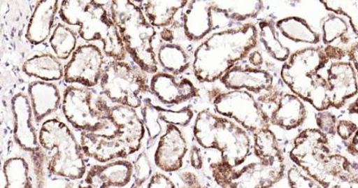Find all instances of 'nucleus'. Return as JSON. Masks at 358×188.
<instances>
[{
  "mask_svg": "<svg viewBox=\"0 0 358 188\" xmlns=\"http://www.w3.org/2000/svg\"><path fill=\"white\" fill-rule=\"evenodd\" d=\"M60 3L57 0H42L37 2L27 29L29 43L38 46L50 38Z\"/></svg>",
  "mask_w": 358,
  "mask_h": 188,
  "instance_id": "25",
  "label": "nucleus"
},
{
  "mask_svg": "<svg viewBox=\"0 0 358 188\" xmlns=\"http://www.w3.org/2000/svg\"><path fill=\"white\" fill-rule=\"evenodd\" d=\"M259 38L264 47L273 59L286 62L289 59V48L284 46L277 36L276 26L271 20H263L259 23Z\"/></svg>",
  "mask_w": 358,
  "mask_h": 188,
  "instance_id": "34",
  "label": "nucleus"
},
{
  "mask_svg": "<svg viewBox=\"0 0 358 188\" xmlns=\"http://www.w3.org/2000/svg\"><path fill=\"white\" fill-rule=\"evenodd\" d=\"M331 108L340 109L358 93V82L353 64L347 62L331 64L327 71Z\"/></svg>",
  "mask_w": 358,
  "mask_h": 188,
  "instance_id": "20",
  "label": "nucleus"
},
{
  "mask_svg": "<svg viewBox=\"0 0 358 188\" xmlns=\"http://www.w3.org/2000/svg\"><path fill=\"white\" fill-rule=\"evenodd\" d=\"M326 10L337 15H343L349 22L355 34L358 36V0H338V1H321Z\"/></svg>",
  "mask_w": 358,
  "mask_h": 188,
  "instance_id": "36",
  "label": "nucleus"
},
{
  "mask_svg": "<svg viewBox=\"0 0 358 188\" xmlns=\"http://www.w3.org/2000/svg\"></svg>",
  "mask_w": 358,
  "mask_h": 188,
  "instance_id": "50",
  "label": "nucleus"
},
{
  "mask_svg": "<svg viewBox=\"0 0 358 188\" xmlns=\"http://www.w3.org/2000/svg\"><path fill=\"white\" fill-rule=\"evenodd\" d=\"M80 143L86 157L100 164H107L130 157L129 149L114 131L111 134L83 132L80 134Z\"/></svg>",
  "mask_w": 358,
  "mask_h": 188,
  "instance_id": "17",
  "label": "nucleus"
},
{
  "mask_svg": "<svg viewBox=\"0 0 358 188\" xmlns=\"http://www.w3.org/2000/svg\"><path fill=\"white\" fill-rule=\"evenodd\" d=\"M329 62L324 49L308 48L291 55L280 70L281 79L292 93L317 112L331 108L327 80L319 73Z\"/></svg>",
  "mask_w": 358,
  "mask_h": 188,
  "instance_id": "4",
  "label": "nucleus"
},
{
  "mask_svg": "<svg viewBox=\"0 0 358 188\" xmlns=\"http://www.w3.org/2000/svg\"><path fill=\"white\" fill-rule=\"evenodd\" d=\"M105 66L103 51L97 45H80L66 64L64 80L92 89L100 83Z\"/></svg>",
  "mask_w": 358,
  "mask_h": 188,
  "instance_id": "12",
  "label": "nucleus"
},
{
  "mask_svg": "<svg viewBox=\"0 0 358 188\" xmlns=\"http://www.w3.org/2000/svg\"><path fill=\"white\" fill-rule=\"evenodd\" d=\"M150 92L165 106H178L200 96L199 89L188 79L178 80L167 73H157L150 81Z\"/></svg>",
  "mask_w": 358,
  "mask_h": 188,
  "instance_id": "19",
  "label": "nucleus"
},
{
  "mask_svg": "<svg viewBox=\"0 0 358 188\" xmlns=\"http://www.w3.org/2000/svg\"><path fill=\"white\" fill-rule=\"evenodd\" d=\"M99 85L114 105L134 109L142 108L143 94L150 93L144 71L124 61L113 60L106 64Z\"/></svg>",
  "mask_w": 358,
  "mask_h": 188,
  "instance_id": "8",
  "label": "nucleus"
},
{
  "mask_svg": "<svg viewBox=\"0 0 358 188\" xmlns=\"http://www.w3.org/2000/svg\"><path fill=\"white\" fill-rule=\"evenodd\" d=\"M28 96L36 122H43L62 107V96L52 82L36 80L29 84Z\"/></svg>",
  "mask_w": 358,
  "mask_h": 188,
  "instance_id": "24",
  "label": "nucleus"
},
{
  "mask_svg": "<svg viewBox=\"0 0 358 188\" xmlns=\"http://www.w3.org/2000/svg\"><path fill=\"white\" fill-rule=\"evenodd\" d=\"M11 110L14 116V138L16 144L31 157L43 152L39 132L34 126V115L29 96L18 93L12 97Z\"/></svg>",
  "mask_w": 358,
  "mask_h": 188,
  "instance_id": "13",
  "label": "nucleus"
},
{
  "mask_svg": "<svg viewBox=\"0 0 358 188\" xmlns=\"http://www.w3.org/2000/svg\"><path fill=\"white\" fill-rule=\"evenodd\" d=\"M138 2L114 0L110 13L127 53L144 73H158L157 54L153 48L157 31L146 18Z\"/></svg>",
  "mask_w": 358,
  "mask_h": 188,
  "instance_id": "6",
  "label": "nucleus"
},
{
  "mask_svg": "<svg viewBox=\"0 0 358 188\" xmlns=\"http://www.w3.org/2000/svg\"><path fill=\"white\" fill-rule=\"evenodd\" d=\"M4 188H34L28 161L22 157H13L3 166Z\"/></svg>",
  "mask_w": 358,
  "mask_h": 188,
  "instance_id": "31",
  "label": "nucleus"
},
{
  "mask_svg": "<svg viewBox=\"0 0 358 188\" xmlns=\"http://www.w3.org/2000/svg\"><path fill=\"white\" fill-rule=\"evenodd\" d=\"M315 121L317 129L327 135L336 134V125L338 119L334 113L326 111L317 112L315 114Z\"/></svg>",
  "mask_w": 358,
  "mask_h": 188,
  "instance_id": "40",
  "label": "nucleus"
},
{
  "mask_svg": "<svg viewBox=\"0 0 358 188\" xmlns=\"http://www.w3.org/2000/svg\"><path fill=\"white\" fill-rule=\"evenodd\" d=\"M132 187L143 188L152 176V167L148 155L145 152H140L132 163Z\"/></svg>",
  "mask_w": 358,
  "mask_h": 188,
  "instance_id": "37",
  "label": "nucleus"
},
{
  "mask_svg": "<svg viewBox=\"0 0 358 188\" xmlns=\"http://www.w3.org/2000/svg\"><path fill=\"white\" fill-rule=\"evenodd\" d=\"M348 55L353 62V66L355 69L358 80V43L352 45L348 52Z\"/></svg>",
  "mask_w": 358,
  "mask_h": 188,
  "instance_id": "47",
  "label": "nucleus"
},
{
  "mask_svg": "<svg viewBox=\"0 0 358 188\" xmlns=\"http://www.w3.org/2000/svg\"><path fill=\"white\" fill-rule=\"evenodd\" d=\"M193 133L199 147L219 151L220 161L234 168L244 164L252 152L253 144L245 129L208 109L196 115Z\"/></svg>",
  "mask_w": 358,
  "mask_h": 188,
  "instance_id": "5",
  "label": "nucleus"
},
{
  "mask_svg": "<svg viewBox=\"0 0 358 188\" xmlns=\"http://www.w3.org/2000/svg\"><path fill=\"white\" fill-rule=\"evenodd\" d=\"M161 38L164 43H173L175 41L174 31L169 28L163 29L161 31Z\"/></svg>",
  "mask_w": 358,
  "mask_h": 188,
  "instance_id": "48",
  "label": "nucleus"
},
{
  "mask_svg": "<svg viewBox=\"0 0 358 188\" xmlns=\"http://www.w3.org/2000/svg\"><path fill=\"white\" fill-rule=\"evenodd\" d=\"M189 1H144L139 4L150 23L155 28H169L174 23L178 13L185 8Z\"/></svg>",
  "mask_w": 358,
  "mask_h": 188,
  "instance_id": "27",
  "label": "nucleus"
},
{
  "mask_svg": "<svg viewBox=\"0 0 358 188\" xmlns=\"http://www.w3.org/2000/svg\"><path fill=\"white\" fill-rule=\"evenodd\" d=\"M36 188H78L74 181L52 176L44 170L36 174Z\"/></svg>",
  "mask_w": 358,
  "mask_h": 188,
  "instance_id": "39",
  "label": "nucleus"
},
{
  "mask_svg": "<svg viewBox=\"0 0 358 188\" xmlns=\"http://www.w3.org/2000/svg\"><path fill=\"white\" fill-rule=\"evenodd\" d=\"M248 61L254 68H259L264 64V57L259 51L255 50L249 54Z\"/></svg>",
  "mask_w": 358,
  "mask_h": 188,
  "instance_id": "46",
  "label": "nucleus"
},
{
  "mask_svg": "<svg viewBox=\"0 0 358 188\" xmlns=\"http://www.w3.org/2000/svg\"><path fill=\"white\" fill-rule=\"evenodd\" d=\"M183 188H209L201 182L197 175L191 171H185L180 174Z\"/></svg>",
  "mask_w": 358,
  "mask_h": 188,
  "instance_id": "43",
  "label": "nucleus"
},
{
  "mask_svg": "<svg viewBox=\"0 0 358 188\" xmlns=\"http://www.w3.org/2000/svg\"><path fill=\"white\" fill-rule=\"evenodd\" d=\"M324 55L327 57L329 61L334 60L341 62L347 56L346 50L341 48L334 46V45H328L324 48Z\"/></svg>",
  "mask_w": 358,
  "mask_h": 188,
  "instance_id": "45",
  "label": "nucleus"
},
{
  "mask_svg": "<svg viewBox=\"0 0 358 188\" xmlns=\"http://www.w3.org/2000/svg\"><path fill=\"white\" fill-rule=\"evenodd\" d=\"M258 40V28L252 23L210 35L194 52L193 71L196 79L204 83L220 80L236 62L251 53Z\"/></svg>",
  "mask_w": 358,
  "mask_h": 188,
  "instance_id": "2",
  "label": "nucleus"
},
{
  "mask_svg": "<svg viewBox=\"0 0 358 188\" xmlns=\"http://www.w3.org/2000/svg\"><path fill=\"white\" fill-rule=\"evenodd\" d=\"M271 106L275 107L267 114L271 126L284 131H290L299 128L308 117V110L303 101L292 93L281 92Z\"/></svg>",
  "mask_w": 358,
  "mask_h": 188,
  "instance_id": "22",
  "label": "nucleus"
},
{
  "mask_svg": "<svg viewBox=\"0 0 358 188\" xmlns=\"http://www.w3.org/2000/svg\"><path fill=\"white\" fill-rule=\"evenodd\" d=\"M132 178V163L118 159L92 166L78 188H122L131 182Z\"/></svg>",
  "mask_w": 358,
  "mask_h": 188,
  "instance_id": "18",
  "label": "nucleus"
},
{
  "mask_svg": "<svg viewBox=\"0 0 358 188\" xmlns=\"http://www.w3.org/2000/svg\"><path fill=\"white\" fill-rule=\"evenodd\" d=\"M214 12L228 20L243 22L257 17L264 10V3L255 1H213Z\"/></svg>",
  "mask_w": 358,
  "mask_h": 188,
  "instance_id": "29",
  "label": "nucleus"
},
{
  "mask_svg": "<svg viewBox=\"0 0 358 188\" xmlns=\"http://www.w3.org/2000/svg\"><path fill=\"white\" fill-rule=\"evenodd\" d=\"M39 140L49 174L72 181L85 178V154L67 123L57 118L45 120L40 128Z\"/></svg>",
  "mask_w": 358,
  "mask_h": 188,
  "instance_id": "7",
  "label": "nucleus"
},
{
  "mask_svg": "<svg viewBox=\"0 0 358 188\" xmlns=\"http://www.w3.org/2000/svg\"><path fill=\"white\" fill-rule=\"evenodd\" d=\"M286 178L289 188H324L296 165L286 171Z\"/></svg>",
  "mask_w": 358,
  "mask_h": 188,
  "instance_id": "38",
  "label": "nucleus"
},
{
  "mask_svg": "<svg viewBox=\"0 0 358 188\" xmlns=\"http://www.w3.org/2000/svg\"><path fill=\"white\" fill-rule=\"evenodd\" d=\"M106 3L94 0H67L60 3L59 14L64 24L78 26L82 40L99 41L103 44L102 51L106 57L124 61L127 51Z\"/></svg>",
  "mask_w": 358,
  "mask_h": 188,
  "instance_id": "3",
  "label": "nucleus"
},
{
  "mask_svg": "<svg viewBox=\"0 0 358 188\" xmlns=\"http://www.w3.org/2000/svg\"><path fill=\"white\" fill-rule=\"evenodd\" d=\"M275 26L283 36L293 42L308 44H317L320 42V36L302 17H287L280 19Z\"/></svg>",
  "mask_w": 358,
  "mask_h": 188,
  "instance_id": "30",
  "label": "nucleus"
},
{
  "mask_svg": "<svg viewBox=\"0 0 358 188\" xmlns=\"http://www.w3.org/2000/svg\"><path fill=\"white\" fill-rule=\"evenodd\" d=\"M210 101L217 113L238 123L253 134L271 128L270 120L263 106L246 90L213 92Z\"/></svg>",
  "mask_w": 358,
  "mask_h": 188,
  "instance_id": "10",
  "label": "nucleus"
},
{
  "mask_svg": "<svg viewBox=\"0 0 358 188\" xmlns=\"http://www.w3.org/2000/svg\"><path fill=\"white\" fill-rule=\"evenodd\" d=\"M213 1H189L182 16L184 34L189 41H200L213 30Z\"/></svg>",
  "mask_w": 358,
  "mask_h": 188,
  "instance_id": "23",
  "label": "nucleus"
},
{
  "mask_svg": "<svg viewBox=\"0 0 358 188\" xmlns=\"http://www.w3.org/2000/svg\"><path fill=\"white\" fill-rule=\"evenodd\" d=\"M228 90H246L262 94L272 89L273 77L259 68L234 66L220 80Z\"/></svg>",
  "mask_w": 358,
  "mask_h": 188,
  "instance_id": "21",
  "label": "nucleus"
},
{
  "mask_svg": "<svg viewBox=\"0 0 358 188\" xmlns=\"http://www.w3.org/2000/svg\"><path fill=\"white\" fill-rule=\"evenodd\" d=\"M347 22L338 15H331L324 19L322 24V41L328 46L337 41L343 44H348L349 38Z\"/></svg>",
  "mask_w": 358,
  "mask_h": 188,
  "instance_id": "35",
  "label": "nucleus"
},
{
  "mask_svg": "<svg viewBox=\"0 0 358 188\" xmlns=\"http://www.w3.org/2000/svg\"><path fill=\"white\" fill-rule=\"evenodd\" d=\"M96 99L91 88L69 86L61 107L68 124L81 133L105 131L111 123L96 107Z\"/></svg>",
  "mask_w": 358,
  "mask_h": 188,
  "instance_id": "11",
  "label": "nucleus"
},
{
  "mask_svg": "<svg viewBox=\"0 0 358 188\" xmlns=\"http://www.w3.org/2000/svg\"><path fill=\"white\" fill-rule=\"evenodd\" d=\"M141 114L150 141L156 140L162 135V122L167 125L185 127L194 118V111L190 106L171 110L157 106L149 99L143 100Z\"/></svg>",
  "mask_w": 358,
  "mask_h": 188,
  "instance_id": "16",
  "label": "nucleus"
},
{
  "mask_svg": "<svg viewBox=\"0 0 358 188\" xmlns=\"http://www.w3.org/2000/svg\"><path fill=\"white\" fill-rule=\"evenodd\" d=\"M189 161L192 167L196 171H201L203 167V158L201 148L193 145L189 151Z\"/></svg>",
  "mask_w": 358,
  "mask_h": 188,
  "instance_id": "44",
  "label": "nucleus"
},
{
  "mask_svg": "<svg viewBox=\"0 0 358 188\" xmlns=\"http://www.w3.org/2000/svg\"><path fill=\"white\" fill-rule=\"evenodd\" d=\"M157 59L164 73L175 76L184 73L190 66L187 50L176 43H162L157 50Z\"/></svg>",
  "mask_w": 358,
  "mask_h": 188,
  "instance_id": "28",
  "label": "nucleus"
},
{
  "mask_svg": "<svg viewBox=\"0 0 358 188\" xmlns=\"http://www.w3.org/2000/svg\"><path fill=\"white\" fill-rule=\"evenodd\" d=\"M22 69L27 75L45 82L59 81L65 74V66L59 58L50 54L36 55L28 58Z\"/></svg>",
  "mask_w": 358,
  "mask_h": 188,
  "instance_id": "26",
  "label": "nucleus"
},
{
  "mask_svg": "<svg viewBox=\"0 0 358 188\" xmlns=\"http://www.w3.org/2000/svg\"><path fill=\"white\" fill-rule=\"evenodd\" d=\"M131 188H140V187H131Z\"/></svg>",
  "mask_w": 358,
  "mask_h": 188,
  "instance_id": "49",
  "label": "nucleus"
},
{
  "mask_svg": "<svg viewBox=\"0 0 358 188\" xmlns=\"http://www.w3.org/2000/svg\"><path fill=\"white\" fill-rule=\"evenodd\" d=\"M55 56L60 61L71 58L78 48V38L76 32L66 24H57L49 38Z\"/></svg>",
  "mask_w": 358,
  "mask_h": 188,
  "instance_id": "33",
  "label": "nucleus"
},
{
  "mask_svg": "<svg viewBox=\"0 0 358 188\" xmlns=\"http://www.w3.org/2000/svg\"><path fill=\"white\" fill-rule=\"evenodd\" d=\"M210 171L221 188H272L283 180L286 165L285 160L275 163L259 161L238 170L220 160L210 165Z\"/></svg>",
  "mask_w": 358,
  "mask_h": 188,
  "instance_id": "9",
  "label": "nucleus"
},
{
  "mask_svg": "<svg viewBox=\"0 0 358 188\" xmlns=\"http://www.w3.org/2000/svg\"><path fill=\"white\" fill-rule=\"evenodd\" d=\"M358 129V125L353 120H338L336 135L343 140H348L353 137Z\"/></svg>",
  "mask_w": 358,
  "mask_h": 188,
  "instance_id": "41",
  "label": "nucleus"
},
{
  "mask_svg": "<svg viewBox=\"0 0 358 188\" xmlns=\"http://www.w3.org/2000/svg\"><path fill=\"white\" fill-rule=\"evenodd\" d=\"M253 150L259 161L264 163L285 160L276 135L271 128L262 129L253 134Z\"/></svg>",
  "mask_w": 358,
  "mask_h": 188,
  "instance_id": "32",
  "label": "nucleus"
},
{
  "mask_svg": "<svg viewBox=\"0 0 358 188\" xmlns=\"http://www.w3.org/2000/svg\"><path fill=\"white\" fill-rule=\"evenodd\" d=\"M289 158L324 188H358V157L343 143L341 149L332 147L317 128L305 129L296 136Z\"/></svg>",
  "mask_w": 358,
  "mask_h": 188,
  "instance_id": "1",
  "label": "nucleus"
},
{
  "mask_svg": "<svg viewBox=\"0 0 358 188\" xmlns=\"http://www.w3.org/2000/svg\"><path fill=\"white\" fill-rule=\"evenodd\" d=\"M188 144L180 127L167 125L159 138L155 154V164L164 173H176L182 170Z\"/></svg>",
  "mask_w": 358,
  "mask_h": 188,
  "instance_id": "15",
  "label": "nucleus"
},
{
  "mask_svg": "<svg viewBox=\"0 0 358 188\" xmlns=\"http://www.w3.org/2000/svg\"><path fill=\"white\" fill-rule=\"evenodd\" d=\"M105 114L111 125L129 149L130 155L138 152L142 147L146 129L136 109L130 107L108 105Z\"/></svg>",
  "mask_w": 358,
  "mask_h": 188,
  "instance_id": "14",
  "label": "nucleus"
},
{
  "mask_svg": "<svg viewBox=\"0 0 358 188\" xmlns=\"http://www.w3.org/2000/svg\"><path fill=\"white\" fill-rule=\"evenodd\" d=\"M146 188H179L167 175L157 172L152 174V178L147 183ZM183 188V187H182Z\"/></svg>",
  "mask_w": 358,
  "mask_h": 188,
  "instance_id": "42",
  "label": "nucleus"
}]
</instances>
